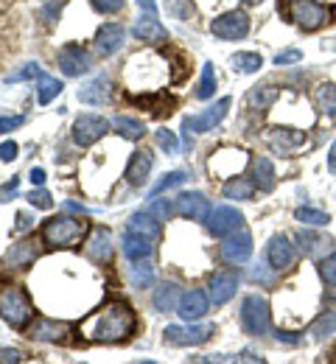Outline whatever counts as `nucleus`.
Wrapping results in <instances>:
<instances>
[{
  "instance_id": "41",
  "label": "nucleus",
  "mask_w": 336,
  "mask_h": 364,
  "mask_svg": "<svg viewBox=\"0 0 336 364\" xmlns=\"http://www.w3.org/2000/svg\"><path fill=\"white\" fill-rule=\"evenodd\" d=\"M185 180H188V174H185V171H171V174H166L163 180L152 188V196H160L163 190H168V188H177V185H182Z\"/></svg>"
},
{
  "instance_id": "49",
  "label": "nucleus",
  "mask_w": 336,
  "mask_h": 364,
  "mask_svg": "<svg viewBox=\"0 0 336 364\" xmlns=\"http://www.w3.org/2000/svg\"><path fill=\"white\" fill-rule=\"evenodd\" d=\"M250 280H253V283H264V286H269V283H272V272H269L264 264H258V266H253V269H250Z\"/></svg>"
},
{
  "instance_id": "57",
  "label": "nucleus",
  "mask_w": 336,
  "mask_h": 364,
  "mask_svg": "<svg viewBox=\"0 0 336 364\" xmlns=\"http://www.w3.org/2000/svg\"><path fill=\"white\" fill-rule=\"evenodd\" d=\"M137 6H140L143 11H149V14H157V3H154V0H137Z\"/></svg>"
},
{
  "instance_id": "24",
  "label": "nucleus",
  "mask_w": 336,
  "mask_h": 364,
  "mask_svg": "<svg viewBox=\"0 0 336 364\" xmlns=\"http://www.w3.org/2000/svg\"><path fill=\"white\" fill-rule=\"evenodd\" d=\"M180 286L177 283H160L157 289H154V297H152V303H154V308L160 311V314H171V311H177V306H180Z\"/></svg>"
},
{
  "instance_id": "21",
  "label": "nucleus",
  "mask_w": 336,
  "mask_h": 364,
  "mask_svg": "<svg viewBox=\"0 0 336 364\" xmlns=\"http://www.w3.org/2000/svg\"><path fill=\"white\" fill-rule=\"evenodd\" d=\"M236 289H238V278H236L233 272H222V275H213L208 297H210V303H213V306H224V303H230V300H233Z\"/></svg>"
},
{
  "instance_id": "18",
  "label": "nucleus",
  "mask_w": 336,
  "mask_h": 364,
  "mask_svg": "<svg viewBox=\"0 0 336 364\" xmlns=\"http://www.w3.org/2000/svg\"><path fill=\"white\" fill-rule=\"evenodd\" d=\"M267 261H269V266L275 272L292 269V264H295V247H292V241L286 235H275L269 241V247H267Z\"/></svg>"
},
{
  "instance_id": "37",
  "label": "nucleus",
  "mask_w": 336,
  "mask_h": 364,
  "mask_svg": "<svg viewBox=\"0 0 336 364\" xmlns=\"http://www.w3.org/2000/svg\"><path fill=\"white\" fill-rule=\"evenodd\" d=\"M213 93H216V70H213L210 62H205V65H202V79H199L194 96H196L199 101H208Z\"/></svg>"
},
{
  "instance_id": "40",
  "label": "nucleus",
  "mask_w": 336,
  "mask_h": 364,
  "mask_svg": "<svg viewBox=\"0 0 336 364\" xmlns=\"http://www.w3.org/2000/svg\"><path fill=\"white\" fill-rule=\"evenodd\" d=\"M39 76H42V67H39L36 62H28V65L20 67L17 73L6 76V84H17V82H25V79H39Z\"/></svg>"
},
{
  "instance_id": "26",
  "label": "nucleus",
  "mask_w": 336,
  "mask_h": 364,
  "mask_svg": "<svg viewBox=\"0 0 336 364\" xmlns=\"http://www.w3.org/2000/svg\"><path fill=\"white\" fill-rule=\"evenodd\" d=\"M126 233H135V235H143V238H152V241H154V238L160 235V224H157L154 216H149L146 210H140V213H135V216L129 219Z\"/></svg>"
},
{
  "instance_id": "52",
  "label": "nucleus",
  "mask_w": 336,
  "mask_h": 364,
  "mask_svg": "<svg viewBox=\"0 0 336 364\" xmlns=\"http://www.w3.org/2000/svg\"><path fill=\"white\" fill-rule=\"evenodd\" d=\"M17 188H20V177H11V182H6V185L0 188V199L8 202V199L17 193Z\"/></svg>"
},
{
  "instance_id": "53",
  "label": "nucleus",
  "mask_w": 336,
  "mask_h": 364,
  "mask_svg": "<svg viewBox=\"0 0 336 364\" xmlns=\"http://www.w3.org/2000/svg\"><path fill=\"white\" fill-rule=\"evenodd\" d=\"M11 362H22V353L14 351V348H0V364H11Z\"/></svg>"
},
{
  "instance_id": "59",
  "label": "nucleus",
  "mask_w": 336,
  "mask_h": 364,
  "mask_svg": "<svg viewBox=\"0 0 336 364\" xmlns=\"http://www.w3.org/2000/svg\"><path fill=\"white\" fill-rule=\"evenodd\" d=\"M328 171L336 174V141H334V146H331V152H328Z\"/></svg>"
},
{
  "instance_id": "25",
  "label": "nucleus",
  "mask_w": 336,
  "mask_h": 364,
  "mask_svg": "<svg viewBox=\"0 0 336 364\" xmlns=\"http://www.w3.org/2000/svg\"><path fill=\"white\" fill-rule=\"evenodd\" d=\"M87 255L93 261H109V255H112V238H109L107 230L98 227V230L90 233V238H87Z\"/></svg>"
},
{
  "instance_id": "44",
  "label": "nucleus",
  "mask_w": 336,
  "mask_h": 364,
  "mask_svg": "<svg viewBox=\"0 0 336 364\" xmlns=\"http://www.w3.org/2000/svg\"><path fill=\"white\" fill-rule=\"evenodd\" d=\"M28 202L34 204V207H39V210H48V207H53V196L39 185L36 190L31 188V193H28Z\"/></svg>"
},
{
  "instance_id": "46",
  "label": "nucleus",
  "mask_w": 336,
  "mask_h": 364,
  "mask_svg": "<svg viewBox=\"0 0 336 364\" xmlns=\"http://www.w3.org/2000/svg\"><path fill=\"white\" fill-rule=\"evenodd\" d=\"M334 325H336V314H334V311H328V317H323V320L314 325V337H317V339H325V337H331Z\"/></svg>"
},
{
  "instance_id": "12",
  "label": "nucleus",
  "mask_w": 336,
  "mask_h": 364,
  "mask_svg": "<svg viewBox=\"0 0 336 364\" xmlns=\"http://www.w3.org/2000/svg\"><path fill=\"white\" fill-rule=\"evenodd\" d=\"M25 334L36 342H65L70 334V325L62 320H53V317H36V320H31Z\"/></svg>"
},
{
  "instance_id": "42",
  "label": "nucleus",
  "mask_w": 336,
  "mask_h": 364,
  "mask_svg": "<svg viewBox=\"0 0 336 364\" xmlns=\"http://www.w3.org/2000/svg\"><path fill=\"white\" fill-rule=\"evenodd\" d=\"M154 138H157V143H160V149H163L166 155H177V152H180V141H177V135H174V132H168V129H157V132H154Z\"/></svg>"
},
{
  "instance_id": "45",
  "label": "nucleus",
  "mask_w": 336,
  "mask_h": 364,
  "mask_svg": "<svg viewBox=\"0 0 336 364\" xmlns=\"http://www.w3.org/2000/svg\"><path fill=\"white\" fill-rule=\"evenodd\" d=\"M168 14H174L177 20H191L194 6L191 0H168Z\"/></svg>"
},
{
  "instance_id": "35",
  "label": "nucleus",
  "mask_w": 336,
  "mask_h": 364,
  "mask_svg": "<svg viewBox=\"0 0 336 364\" xmlns=\"http://www.w3.org/2000/svg\"><path fill=\"white\" fill-rule=\"evenodd\" d=\"M253 193H255V182L244 180V177H233L224 185V196L236 199V202H247V199H253Z\"/></svg>"
},
{
  "instance_id": "28",
  "label": "nucleus",
  "mask_w": 336,
  "mask_h": 364,
  "mask_svg": "<svg viewBox=\"0 0 336 364\" xmlns=\"http://www.w3.org/2000/svg\"><path fill=\"white\" fill-rule=\"evenodd\" d=\"M6 261H8V266H14V269H28V266H34V261H36V249H34L31 241H17V244L8 249Z\"/></svg>"
},
{
  "instance_id": "55",
  "label": "nucleus",
  "mask_w": 336,
  "mask_h": 364,
  "mask_svg": "<svg viewBox=\"0 0 336 364\" xmlns=\"http://www.w3.org/2000/svg\"><path fill=\"white\" fill-rule=\"evenodd\" d=\"M275 339L283 342V345H300V337H295V334H289V331H278Z\"/></svg>"
},
{
  "instance_id": "3",
  "label": "nucleus",
  "mask_w": 336,
  "mask_h": 364,
  "mask_svg": "<svg viewBox=\"0 0 336 364\" xmlns=\"http://www.w3.org/2000/svg\"><path fill=\"white\" fill-rule=\"evenodd\" d=\"M87 233V221H79L73 216H53L42 224V241L51 249H67L76 247Z\"/></svg>"
},
{
  "instance_id": "17",
  "label": "nucleus",
  "mask_w": 336,
  "mask_h": 364,
  "mask_svg": "<svg viewBox=\"0 0 336 364\" xmlns=\"http://www.w3.org/2000/svg\"><path fill=\"white\" fill-rule=\"evenodd\" d=\"M152 166H154V155H152L149 149H135V152H132V157H129V163H126L123 177H126L129 185L140 188V185H146V180H149Z\"/></svg>"
},
{
  "instance_id": "9",
  "label": "nucleus",
  "mask_w": 336,
  "mask_h": 364,
  "mask_svg": "<svg viewBox=\"0 0 336 364\" xmlns=\"http://www.w3.org/2000/svg\"><path fill=\"white\" fill-rule=\"evenodd\" d=\"M210 31L219 39H244L250 34V17L244 11H227L210 22Z\"/></svg>"
},
{
  "instance_id": "51",
  "label": "nucleus",
  "mask_w": 336,
  "mask_h": 364,
  "mask_svg": "<svg viewBox=\"0 0 336 364\" xmlns=\"http://www.w3.org/2000/svg\"><path fill=\"white\" fill-rule=\"evenodd\" d=\"M14 157H17V143H14V141L3 143V146H0V163H11Z\"/></svg>"
},
{
  "instance_id": "4",
  "label": "nucleus",
  "mask_w": 336,
  "mask_h": 364,
  "mask_svg": "<svg viewBox=\"0 0 336 364\" xmlns=\"http://www.w3.org/2000/svg\"><path fill=\"white\" fill-rule=\"evenodd\" d=\"M241 328L250 337H264L269 331V303L261 294H247L241 303Z\"/></svg>"
},
{
  "instance_id": "10",
  "label": "nucleus",
  "mask_w": 336,
  "mask_h": 364,
  "mask_svg": "<svg viewBox=\"0 0 336 364\" xmlns=\"http://www.w3.org/2000/svg\"><path fill=\"white\" fill-rule=\"evenodd\" d=\"M56 62H59V70H62L65 76H84V73H90V67H93L90 53H87L81 45H76V42L59 48Z\"/></svg>"
},
{
  "instance_id": "54",
  "label": "nucleus",
  "mask_w": 336,
  "mask_h": 364,
  "mask_svg": "<svg viewBox=\"0 0 336 364\" xmlns=\"http://www.w3.org/2000/svg\"><path fill=\"white\" fill-rule=\"evenodd\" d=\"M31 224H34V219H31L28 213H17V224H14V230H17V233H25Z\"/></svg>"
},
{
  "instance_id": "2",
  "label": "nucleus",
  "mask_w": 336,
  "mask_h": 364,
  "mask_svg": "<svg viewBox=\"0 0 336 364\" xmlns=\"http://www.w3.org/2000/svg\"><path fill=\"white\" fill-rule=\"evenodd\" d=\"M0 317L14 328V331H25L34 320V306L28 300V294L14 286V283H0Z\"/></svg>"
},
{
  "instance_id": "16",
  "label": "nucleus",
  "mask_w": 336,
  "mask_h": 364,
  "mask_svg": "<svg viewBox=\"0 0 336 364\" xmlns=\"http://www.w3.org/2000/svg\"><path fill=\"white\" fill-rule=\"evenodd\" d=\"M208 308H210V297H208L205 292H199V289H191V292H185V294L180 297L177 314H180L185 323H196V320H202V317L208 314Z\"/></svg>"
},
{
  "instance_id": "14",
  "label": "nucleus",
  "mask_w": 336,
  "mask_h": 364,
  "mask_svg": "<svg viewBox=\"0 0 336 364\" xmlns=\"http://www.w3.org/2000/svg\"><path fill=\"white\" fill-rule=\"evenodd\" d=\"M250 255H253V235L247 230L224 235V244H222V261L224 264H244Z\"/></svg>"
},
{
  "instance_id": "60",
  "label": "nucleus",
  "mask_w": 336,
  "mask_h": 364,
  "mask_svg": "<svg viewBox=\"0 0 336 364\" xmlns=\"http://www.w3.org/2000/svg\"><path fill=\"white\" fill-rule=\"evenodd\" d=\"M65 210H73V213H87L81 204H76V202H65Z\"/></svg>"
},
{
  "instance_id": "8",
  "label": "nucleus",
  "mask_w": 336,
  "mask_h": 364,
  "mask_svg": "<svg viewBox=\"0 0 336 364\" xmlns=\"http://www.w3.org/2000/svg\"><path fill=\"white\" fill-rule=\"evenodd\" d=\"M241 221H244V216H241V210L233 207V204H219V207H213L210 216L205 219L208 230H210L216 238H224V235L236 233V230L241 227Z\"/></svg>"
},
{
  "instance_id": "43",
  "label": "nucleus",
  "mask_w": 336,
  "mask_h": 364,
  "mask_svg": "<svg viewBox=\"0 0 336 364\" xmlns=\"http://www.w3.org/2000/svg\"><path fill=\"white\" fill-rule=\"evenodd\" d=\"M320 275L328 286H336V252H328L323 261H320Z\"/></svg>"
},
{
  "instance_id": "19",
  "label": "nucleus",
  "mask_w": 336,
  "mask_h": 364,
  "mask_svg": "<svg viewBox=\"0 0 336 364\" xmlns=\"http://www.w3.org/2000/svg\"><path fill=\"white\" fill-rule=\"evenodd\" d=\"M112 98V82L107 76H95L90 79L81 90H79V101L81 104H90V107H101V104H109Z\"/></svg>"
},
{
  "instance_id": "20",
  "label": "nucleus",
  "mask_w": 336,
  "mask_h": 364,
  "mask_svg": "<svg viewBox=\"0 0 336 364\" xmlns=\"http://www.w3.org/2000/svg\"><path fill=\"white\" fill-rule=\"evenodd\" d=\"M132 34H135L140 42H166V39H168V31H166L163 22L157 20V14H149V11L132 25Z\"/></svg>"
},
{
  "instance_id": "36",
  "label": "nucleus",
  "mask_w": 336,
  "mask_h": 364,
  "mask_svg": "<svg viewBox=\"0 0 336 364\" xmlns=\"http://www.w3.org/2000/svg\"><path fill=\"white\" fill-rule=\"evenodd\" d=\"M261 65H264L261 53H253V51L236 53V56H233V62H230V67H233L236 73H258V70H261Z\"/></svg>"
},
{
  "instance_id": "30",
  "label": "nucleus",
  "mask_w": 336,
  "mask_h": 364,
  "mask_svg": "<svg viewBox=\"0 0 336 364\" xmlns=\"http://www.w3.org/2000/svg\"><path fill=\"white\" fill-rule=\"evenodd\" d=\"M278 98H281V90H278L275 84H261V87H253V90L247 93V101H250V107H255V110H269Z\"/></svg>"
},
{
  "instance_id": "15",
  "label": "nucleus",
  "mask_w": 336,
  "mask_h": 364,
  "mask_svg": "<svg viewBox=\"0 0 336 364\" xmlns=\"http://www.w3.org/2000/svg\"><path fill=\"white\" fill-rule=\"evenodd\" d=\"M123 39H126V28L121 22H104L98 28V34H95V51H98V56L118 53L121 45H123Z\"/></svg>"
},
{
  "instance_id": "33",
  "label": "nucleus",
  "mask_w": 336,
  "mask_h": 364,
  "mask_svg": "<svg viewBox=\"0 0 336 364\" xmlns=\"http://www.w3.org/2000/svg\"><path fill=\"white\" fill-rule=\"evenodd\" d=\"M314 98H317V104H320L323 115H325L328 121H336V84H331V82H323V84L317 87Z\"/></svg>"
},
{
  "instance_id": "38",
  "label": "nucleus",
  "mask_w": 336,
  "mask_h": 364,
  "mask_svg": "<svg viewBox=\"0 0 336 364\" xmlns=\"http://www.w3.org/2000/svg\"><path fill=\"white\" fill-rule=\"evenodd\" d=\"M295 219L303 221V224H309V227H325L331 221V216L323 213V210H317V207H297L295 210Z\"/></svg>"
},
{
  "instance_id": "7",
  "label": "nucleus",
  "mask_w": 336,
  "mask_h": 364,
  "mask_svg": "<svg viewBox=\"0 0 336 364\" xmlns=\"http://www.w3.org/2000/svg\"><path fill=\"white\" fill-rule=\"evenodd\" d=\"M213 334H216L213 325H188V328L168 325V328L163 331V339H166V345L188 348V345H202V342H208Z\"/></svg>"
},
{
  "instance_id": "13",
  "label": "nucleus",
  "mask_w": 336,
  "mask_h": 364,
  "mask_svg": "<svg viewBox=\"0 0 336 364\" xmlns=\"http://www.w3.org/2000/svg\"><path fill=\"white\" fill-rule=\"evenodd\" d=\"M227 110H230V98H219V101H216L213 107H208L205 112L182 118V124L191 126V132H213V126H219V124L224 121Z\"/></svg>"
},
{
  "instance_id": "58",
  "label": "nucleus",
  "mask_w": 336,
  "mask_h": 364,
  "mask_svg": "<svg viewBox=\"0 0 336 364\" xmlns=\"http://www.w3.org/2000/svg\"><path fill=\"white\" fill-rule=\"evenodd\" d=\"M238 362H264V356H255L253 351H244V353L238 356Z\"/></svg>"
},
{
  "instance_id": "1",
  "label": "nucleus",
  "mask_w": 336,
  "mask_h": 364,
  "mask_svg": "<svg viewBox=\"0 0 336 364\" xmlns=\"http://www.w3.org/2000/svg\"><path fill=\"white\" fill-rule=\"evenodd\" d=\"M137 328V317L123 300H109L93 314H87L79 325V334L87 342H101V345H115L126 342Z\"/></svg>"
},
{
  "instance_id": "56",
  "label": "nucleus",
  "mask_w": 336,
  "mask_h": 364,
  "mask_svg": "<svg viewBox=\"0 0 336 364\" xmlns=\"http://www.w3.org/2000/svg\"><path fill=\"white\" fill-rule=\"evenodd\" d=\"M28 180H31V185H45V171L42 169H31V174H28Z\"/></svg>"
},
{
  "instance_id": "22",
  "label": "nucleus",
  "mask_w": 336,
  "mask_h": 364,
  "mask_svg": "<svg viewBox=\"0 0 336 364\" xmlns=\"http://www.w3.org/2000/svg\"><path fill=\"white\" fill-rule=\"evenodd\" d=\"M295 241H297L300 252L309 255V258L325 255V252H331V247H334L331 238H325V235H320V233H314V230H300V233L295 235Z\"/></svg>"
},
{
  "instance_id": "29",
  "label": "nucleus",
  "mask_w": 336,
  "mask_h": 364,
  "mask_svg": "<svg viewBox=\"0 0 336 364\" xmlns=\"http://www.w3.org/2000/svg\"><path fill=\"white\" fill-rule=\"evenodd\" d=\"M253 171H255V188L258 190H264V193H269V190H275V182H278V174H275V166H272V160L269 157H258L255 163H253Z\"/></svg>"
},
{
  "instance_id": "39",
  "label": "nucleus",
  "mask_w": 336,
  "mask_h": 364,
  "mask_svg": "<svg viewBox=\"0 0 336 364\" xmlns=\"http://www.w3.org/2000/svg\"><path fill=\"white\" fill-rule=\"evenodd\" d=\"M146 213H149V216H154L157 221H168V216H171V204H168V199L152 196V202L146 204Z\"/></svg>"
},
{
  "instance_id": "23",
  "label": "nucleus",
  "mask_w": 336,
  "mask_h": 364,
  "mask_svg": "<svg viewBox=\"0 0 336 364\" xmlns=\"http://www.w3.org/2000/svg\"><path fill=\"white\" fill-rule=\"evenodd\" d=\"M303 141H306V135L303 132H297V129H272V135H269V146L275 149V152H281V155H289V152H295L297 146H303Z\"/></svg>"
},
{
  "instance_id": "48",
  "label": "nucleus",
  "mask_w": 336,
  "mask_h": 364,
  "mask_svg": "<svg viewBox=\"0 0 336 364\" xmlns=\"http://www.w3.org/2000/svg\"><path fill=\"white\" fill-rule=\"evenodd\" d=\"M303 59V51H297V48H289V51H281L278 56H275V65L281 67V65H295V62H300Z\"/></svg>"
},
{
  "instance_id": "47",
  "label": "nucleus",
  "mask_w": 336,
  "mask_h": 364,
  "mask_svg": "<svg viewBox=\"0 0 336 364\" xmlns=\"http://www.w3.org/2000/svg\"><path fill=\"white\" fill-rule=\"evenodd\" d=\"M90 3H93V8L101 11V14H118V11L126 6V0H90Z\"/></svg>"
},
{
  "instance_id": "61",
  "label": "nucleus",
  "mask_w": 336,
  "mask_h": 364,
  "mask_svg": "<svg viewBox=\"0 0 336 364\" xmlns=\"http://www.w3.org/2000/svg\"><path fill=\"white\" fill-rule=\"evenodd\" d=\"M247 3H261V0H247Z\"/></svg>"
},
{
  "instance_id": "50",
  "label": "nucleus",
  "mask_w": 336,
  "mask_h": 364,
  "mask_svg": "<svg viewBox=\"0 0 336 364\" xmlns=\"http://www.w3.org/2000/svg\"><path fill=\"white\" fill-rule=\"evenodd\" d=\"M25 124V118L22 115H6V118H0V135H6V132H11V129H17V126H22Z\"/></svg>"
},
{
  "instance_id": "32",
  "label": "nucleus",
  "mask_w": 336,
  "mask_h": 364,
  "mask_svg": "<svg viewBox=\"0 0 336 364\" xmlns=\"http://www.w3.org/2000/svg\"><path fill=\"white\" fill-rule=\"evenodd\" d=\"M129 283H132V289H146V286L154 283V266L149 264V258L146 261H132V266H129Z\"/></svg>"
},
{
  "instance_id": "6",
  "label": "nucleus",
  "mask_w": 336,
  "mask_h": 364,
  "mask_svg": "<svg viewBox=\"0 0 336 364\" xmlns=\"http://www.w3.org/2000/svg\"><path fill=\"white\" fill-rule=\"evenodd\" d=\"M109 126L112 124L107 118H101V115H79L73 121V143L81 146V149H87L95 141H101L109 132Z\"/></svg>"
},
{
  "instance_id": "31",
  "label": "nucleus",
  "mask_w": 336,
  "mask_h": 364,
  "mask_svg": "<svg viewBox=\"0 0 336 364\" xmlns=\"http://www.w3.org/2000/svg\"><path fill=\"white\" fill-rule=\"evenodd\" d=\"M112 129L123 138V141H140L146 135V126L135 118H126V115H115L112 118Z\"/></svg>"
},
{
  "instance_id": "5",
  "label": "nucleus",
  "mask_w": 336,
  "mask_h": 364,
  "mask_svg": "<svg viewBox=\"0 0 336 364\" xmlns=\"http://www.w3.org/2000/svg\"><path fill=\"white\" fill-rule=\"evenodd\" d=\"M289 17L303 31H317L325 22H331V8L317 3V0H292L289 3Z\"/></svg>"
},
{
  "instance_id": "34",
  "label": "nucleus",
  "mask_w": 336,
  "mask_h": 364,
  "mask_svg": "<svg viewBox=\"0 0 336 364\" xmlns=\"http://www.w3.org/2000/svg\"><path fill=\"white\" fill-rule=\"evenodd\" d=\"M59 93H62V82H59V79H53V76H48V73H42V76L36 79V101H39L42 107L51 104Z\"/></svg>"
},
{
  "instance_id": "11",
  "label": "nucleus",
  "mask_w": 336,
  "mask_h": 364,
  "mask_svg": "<svg viewBox=\"0 0 336 364\" xmlns=\"http://www.w3.org/2000/svg\"><path fill=\"white\" fill-rule=\"evenodd\" d=\"M174 210L182 216V219H191V221H205L210 216V202L205 193L199 190H182L177 199H174Z\"/></svg>"
},
{
  "instance_id": "27",
  "label": "nucleus",
  "mask_w": 336,
  "mask_h": 364,
  "mask_svg": "<svg viewBox=\"0 0 336 364\" xmlns=\"http://www.w3.org/2000/svg\"><path fill=\"white\" fill-rule=\"evenodd\" d=\"M152 238H143V235H135V233H126L123 235V255L129 261H146L152 255Z\"/></svg>"
}]
</instances>
